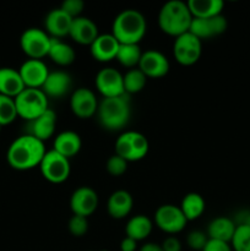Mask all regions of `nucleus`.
Masks as SVG:
<instances>
[{"mask_svg": "<svg viewBox=\"0 0 250 251\" xmlns=\"http://www.w3.org/2000/svg\"><path fill=\"white\" fill-rule=\"evenodd\" d=\"M46 152L43 141L25 134L11 142L7 149L6 159L10 167L16 171H29L39 167Z\"/></svg>", "mask_w": 250, "mask_h": 251, "instance_id": "obj_1", "label": "nucleus"}, {"mask_svg": "<svg viewBox=\"0 0 250 251\" xmlns=\"http://www.w3.org/2000/svg\"><path fill=\"white\" fill-rule=\"evenodd\" d=\"M147 31V21L141 11L126 9L115 16L112 34L120 44H139Z\"/></svg>", "mask_w": 250, "mask_h": 251, "instance_id": "obj_2", "label": "nucleus"}, {"mask_svg": "<svg viewBox=\"0 0 250 251\" xmlns=\"http://www.w3.org/2000/svg\"><path fill=\"white\" fill-rule=\"evenodd\" d=\"M193 15L186 2L181 0H169L158 12V26L163 33L176 37L189 32Z\"/></svg>", "mask_w": 250, "mask_h": 251, "instance_id": "obj_3", "label": "nucleus"}, {"mask_svg": "<svg viewBox=\"0 0 250 251\" xmlns=\"http://www.w3.org/2000/svg\"><path fill=\"white\" fill-rule=\"evenodd\" d=\"M130 117H131V107L127 95L103 98L98 104V122L108 131H119L124 129L129 123Z\"/></svg>", "mask_w": 250, "mask_h": 251, "instance_id": "obj_4", "label": "nucleus"}, {"mask_svg": "<svg viewBox=\"0 0 250 251\" xmlns=\"http://www.w3.org/2000/svg\"><path fill=\"white\" fill-rule=\"evenodd\" d=\"M115 154L124 158L125 161L137 162L144 159L149 153V140L144 134L134 130L122 132L115 140Z\"/></svg>", "mask_w": 250, "mask_h": 251, "instance_id": "obj_5", "label": "nucleus"}, {"mask_svg": "<svg viewBox=\"0 0 250 251\" xmlns=\"http://www.w3.org/2000/svg\"><path fill=\"white\" fill-rule=\"evenodd\" d=\"M17 117L32 122L49 109L48 97L41 88H25L14 98Z\"/></svg>", "mask_w": 250, "mask_h": 251, "instance_id": "obj_6", "label": "nucleus"}, {"mask_svg": "<svg viewBox=\"0 0 250 251\" xmlns=\"http://www.w3.org/2000/svg\"><path fill=\"white\" fill-rule=\"evenodd\" d=\"M39 169L46 180H48L51 184H61L65 180H68L69 176L71 172L70 159L66 157L61 156L53 149L46 152Z\"/></svg>", "mask_w": 250, "mask_h": 251, "instance_id": "obj_7", "label": "nucleus"}, {"mask_svg": "<svg viewBox=\"0 0 250 251\" xmlns=\"http://www.w3.org/2000/svg\"><path fill=\"white\" fill-rule=\"evenodd\" d=\"M51 37L44 29L31 27L25 29L20 38V47L29 59H39L48 56Z\"/></svg>", "mask_w": 250, "mask_h": 251, "instance_id": "obj_8", "label": "nucleus"}, {"mask_svg": "<svg viewBox=\"0 0 250 251\" xmlns=\"http://www.w3.org/2000/svg\"><path fill=\"white\" fill-rule=\"evenodd\" d=\"M202 54V41L190 32L174 38L173 55L176 63L183 66H191L199 61Z\"/></svg>", "mask_w": 250, "mask_h": 251, "instance_id": "obj_9", "label": "nucleus"}, {"mask_svg": "<svg viewBox=\"0 0 250 251\" xmlns=\"http://www.w3.org/2000/svg\"><path fill=\"white\" fill-rule=\"evenodd\" d=\"M188 220L180 207L172 203L159 206L154 212V225L167 234L174 235L180 233L186 227Z\"/></svg>", "mask_w": 250, "mask_h": 251, "instance_id": "obj_10", "label": "nucleus"}, {"mask_svg": "<svg viewBox=\"0 0 250 251\" xmlns=\"http://www.w3.org/2000/svg\"><path fill=\"white\" fill-rule=\"evenodd\" d=\"M96 88L103 98H113L126 95L124 91L123 75L114 68H104L100 70L95 78Z\"/></svg>", "mask_w": 250, "mask_h": 251, "instance_id": "obj_11", "label": "nucleus"}, {"mask_svg": "<svg viewBox=\"0 0 250 251\" xmlns=\"http://www.w3.org/2000/svg\"><path fill=\"white\" fill-rule=\"evenodd\" d=\"M98 102L95 92L87 87H78L70 97V109L75 117L88 119L97 114Z\"/></svg>", "mask_w": 250, "mask_h": 251, "instance_id": "obj_12", "label": "nucleus"}, {"mask_svg": "<svg viewBox=\"0 0 250 251\" xmlns=\"http://www.w3.org/2000/svg\"><path fill=\"white\" fill-rule=\"evenodd\" d=\"M137 68L145 74L147 78H161L168 74L171 64H169L168 58L162 51L149 49V50L142 51Z\"/></svg>", "mask_w": 250, "mask_h": 251, "instance_id": "obj_13", "label": "nucleus"}, {"mask_svg": "<svg viewBox=\"0 0 250 251\" xmlns=\"http://www.w3.org/2000/svg\"><path fill=\"white\" fill-rule=\"evenodd\" d=\"M98 194L90 186H80L76 189L70 198V208L73 215L87 218L93 215L98 207Z\"/></svg>", "mask_w": 250, "mask_h": 251, "instance_id": "obj_14", "label": "nucleus"}, {"mask_svg": "<svg viewBox=\"0 0 250 251\" xmlns=\"http://www.w3.org/2000/svg\"><path fill=\"white\" fill-rule=\"evenodd\" d=\"M227 27V20L222 14L210 17V19H196V17H193L189 32L193 33L195 37H198L200 41H203V39L212 38V37H217L220 34L225 33Z\"/></svg>", "mask_w": 250, "mask_h": 251, "instance_id": "obj_15", "label": "nucleus"}, {"mask_svg": "<svg viewBox=\"0 0 250 251\" xmlns=\"http://www.w3.org/2000/svg\"><path fill=\"white\" fill-rule=\"evenodd\" d=\"M26 88H42L49 75V69L43 60L27 59L19 69Z\"/></svg>", "mask_w": 250, "mask_h": 251, "instance_id": "obj_16", "label": "nucleus"}, {"mask_svg": "<svg viewBox=\"0 0 250 251\" xmlns=\"http://www.w3.org/2000/svg\"><path fill=\"white\" fill-rule=\"evenodd\" d=\"M98 36L100 32L95 21L86 16L76 17L73 20L69 37H71L74 42L81 46H91Z\"/></svg>", "mask_w": 250, "mask_h": 251, "instance_id": "obj_17", "label": "nucleus"}, {"mask_svg": "<svg viewBox=\"0 0 250 251\" xmlns=\"http://www.w3.org/2000/svg\"><path fill=\"white\" fill-rule=\"evenodd\" d=\"M120 43L112 33L100 34L90 46L91 55L95 60L108 63L117 58Z\"/></svg>", "mask_w": 250, "mask_h": 251, "instance_id": "obj_18", "label": "nucleus"}, {"mask_svg": "<svg viewBox=\"0 0 250 251\" xmlns=\"http://www.w3.org/2000/svg\"><path fill=\"white\" fill-rule=\"evenodd\" d=\"M71 86H73V80L70 74L63 70H56L49 73L41 90L48 98H61L68 95Z\"/></svg>", "mask_w": 250, "mask_h": 251, "instance_id": "obj_19", "label": "nucleus"}, {"mask_svg": "<svg viewBox=\"0 0 250 251\" xmlns=\"http://www.w3.org/2000/svg\"><path fill=\"white\" fill-rule=\"evenodd\" d=\"M73 20L65 11L58 7L53 9L47 14L44 20V27L46 32L53 38L61 39L63 37L69 36Z\"/></svg>", "mask_w": 250, "mask_h": 251, "instance_id": "obj_20", "label": "nucleus"}, {"mask_svg": "<svg viewBox=\"0 0 250 251\" xmlns=\"http://www.w3.org/2000/svg\"><path fill=\"white\" fill-rule=\"evenodd\" d=\"M56 120H58L56 113L49 108L38 118H36L32 122H28L29 129L27 134L32 135V136L37 137V139L44 142L46 140L50 139L54 132H55Z\"/></svg>", "mask_w": 250, "mask_h": 251, "instance_id": "obj_21", "label": "nucleus"}, {"mask_svg": "<svg viewBox=\"0 0 250 251\" xmlns=\"http://www.w3.org/2000/svg\"><path fill=\"white\" fill-rule=\"evenodd\" d=\"M134 206V199L126 190H117L112 193L107 202L108 215L114 220H123L130 215Z\"/></svg>", "mask_w": 250, "mask_h": 251, "instance_id": "obj_22", "label": "nucleus"}, {"mask_svg": "<svg viewBox=\"0 0 250 251\" xmlns=\"http://www.w3.org/2000/svg\"><path fill=\"white\" fill-rule=\"evenodd\" d=\"M81 146H82V141H81L80 135L73 130L61 131L54 137L53 150L69 159L80 152Z\"/></svg>", "mask_w": 250, "mask_h": 251, "instance_id": "obj_23", "label": "nucleus"}, {"mask_svg": "<svg viewBox=\"0 0 250 251\" xmlns=\"http://www.w3.org/2000/svg\"><path fill=\"white\" fill-rule=\"evenodd\" d=\"M19 70L12 68H0V95L15 98L25 90Z\"/></svg>", "mask_w": 250, "mask_h": 251, "instance_id": "obj_24", "label": "nucleus"}, {"mask_svg": "<svg viewBox=\"0 0 250 251\" xmlns=\"http://www.w3.org/2000/svg\"><path fill=\"white\" fill-rule=\"evenodd\" d=\"M237 228V223L229 217H216L210 222L207 227V234L208 239H216L222 240V242H227L230 244L233 234Z\"/></svg>", "mask_w": 250, "mask_h": 251, "instance_id": "obj_25", "label": "nucleus"}, {"mask_svg": "<svg viewBox=\"0 0 250 251\" xmlns=\"http://www.w3.org/2000/svg\"><path fill=\"white\" fill-rule=\"evenodd\" d=\"M152 229H153V223L147 216L135 215L127 221L125 226V234L136 242H141L150 237Z\"/></svg>", "mask_w": 250, "mask_h": 251, "instance_id": "obj_26", "label": "nucleus"}, {"mask_svg": "<svg viewBox=\"0 0 250 251\" xmlns=\"http://www.w3.org/2000/svg\"><path fill=\"white\" fill-rule=\"evenodd\" d=\"M48 56L53 63L59 66H69L75 61L76 53L73 47L66 42L59 38L50 39V48H49Z\"/></svg>", "mask_w": 250, "mask_h": 251, "instance_id": "obj_27", "label": "nucleus"}, {"mask_svg": "<svg viewBox=\"0 0 250 251\" xmlns=\"http://www.w3.org/2000/svg\"><path fill=\"white\" fill-rule=\"evenodd\" d=\"M189 10L196 19H210L221 15L225 7L222 0H189Z\"/></svg>", "mask_w": 250, "mask_h": 251, "instance_id": "obj_28", "label": "nucleus"}, {"mask_svg": "<svg viewBox=\"0 0 250 251\" xmlns=\"http://www.w3.org/2000/svg\"><path fill=\"white\" fill-rule=\"evenodd\" d=\"M180 210L185 218L189 221H195L203 215L206 208L205 199L198 193H189L183 198L180 202Z\"/></svg>", "mask_w": 250, "mask_h": 251, "instance_id": "obj_29", "label": "nucleus"}, {"mask_svg": "<svg viewBox=\"0 0 250 251\" xmlns=\"http://www.w3.org/2000/svg\"><path fill=\"white\" fill-rule=\"evenodd\" d=\"M142 50L139 44H120L117 54L118 63L126 69H135L139 66Z\"/></svg>", "mask_w": 250, "mask_h": 251, "instance_id": "obj_30", "label": "nucleus"}, {"mask_svg": "<svg viewBox=\"0 0 250 251\" xmlns=\"http://www.w3.org/2000/svg\"><path fill=\"white\" fill-rule=\"evenodd\" d=\"M124 91L127 96L141 92L147 82V77L139 68L130 69L123 75Z\"/></svg>", "mask_w": 250, "mask_h": 251, "instance_id": "obj_31", "label": "nucleus"}, {"mask_svg": "<svg viewBox=\"0 0 250 251\" xmlns=\"http://www.w3.org/2000/svg\"><path fill=\"white\" fill-rule=\"evenodd\" d=\"M230 247L233 251H250V225H237Z\"/></svg>", "mask_w": 250, "mask_h": 251, "instance_id": "obj_32", "label": "nucleus"}, {"mask_svg": "<svg viewBox=\"0 0 250 251\" xmlns=\"http://www.w3.org/2000/svg\"><path fill=\"white\" fill-rule=\"evenodd\" d=\"M17 118L15 100L7 96L0 95V125H9Z\"/></svg>", "mask_w": 250, "mask_h": 251, "instance_id": "obj_33", "label": "nucleus"}, {"mask_svg": "<svg viewBox=\"0 0 250 251\" xmlns=\"http://www.w3.org/2000/svg\"><path fill=\"white\" fill-rule=\"evenodd\" d=\"M105 169L108 173L113 176H120L126 172L127 169V162L124 158H122L118 154H113L108 158L107 163H105Z\"/></svg>", "mask_w": 250, "mask_h": 251, "instance_id": "obj_34", "label": "nucleus"}, {"mask_svg": "<svg viewBox=\"0 0 250 251\" xmlns=\"http://www.w3.org/2000/svg\"><path fill=\"white\" fill-rule=\"evenodd\" d=\"M68 228L74 237H83L88 230V220L82 216L73 215V217L69 220Z\"/></svg>", "mask_w": 250, "mask_h": 251, "instance_id": "obj_35", "label": "nucleus"}, {"mask_svg": "<svg viewBox=\"0 0 250 251\" xmlns=\"http://www.w3.org/2000/svg\"><path fill=\"white\" fill-rule=\"evenodd\" d=\"M208 242V237L206 233L201 232V230H193L186 237V244L191 250L202 251L205 248L206 243Z\"/></svg>", "mask_w": 250, "mask_h": 251, "instance_id": "obj_36", "label": "nucleus"}, {"mask_svg": "<svg viewBox=\"0 0 250 251\" xmlns=\"http://www.w3.org/2000/svg\"><path fill=\"white\" fill-rule=\"evenodd\" d=\"M60 9L65 11L71 19L82 16V11L85 9V2L82 0H64Z\"/></svg>", "mask_w": 250, "mask_h": 251, "instance_id": "obj_37", "label": "nucleus"}, {"mask_svg": "<svg viewBox=\"0 0 250 251\" xmlns=\"http://www.w3.org/2000/svg\"><path fill=\"white\" fill-rule=\"evenodd\" d=\"M202 251H233L229 243L222 242V240L208 239Z\"/></svg>", "mask_w": 250, "mask_h": 251, "instance_id": "obj_38", "label": "nucleus"}, {"mask_svg": "<svg viewBox=\"0 0 250 251\" xmlns=\"http://www.w3.org/2000/svg\"><path fill=\"white\" fill-rule=\"evenodd\" d=\"M163 251H181V243L174 235H169L161 244Z\"/></svg>", "mask_w": 250, "mask_h": 251, "instance_id": "obj_39", "label": "nucleus"}, {"mask_svg": "<svg viewBox=\"0 0 250 251\" xmlns=\"http://www.w3.org/2000/svg\"><path fill=\"white\" fill-rule=\"evenodd\" d=\"M137 242L129 237H125L120 242V251H136Z\"/></svg>", "mask_w": 250, "mask_h": 251, "instance_id": "obj_40", "label": "nucleus"}, {"mask_svg": "<svg viewBox=\"0 0 250 251\" xmlns=\"http://www.w3.org/2000/svg\"><path fill=\"white\" fill-rule=\"evenodd\" d=\"M139 251H163L162 250L161 244L157 243H145Z\"/></svg>", "mask_w": 250, "mask_h": 251, "instance_id": "obj_41", "label": "nucleus"}, {"mask_svg": "<svg viewBox=\"0 0 250 251\" xmlns=\"http://www.w3.org/2000/svg\"><path fill=\"white\" fill-rule=\"evenodd\" d=\"M1 127H2V126H1V125H0V131H1Z\"/></svg>", "mask_w": 250, "mask_h": 251, "instance_id": "obj_42", "label": "nucleus"}]
</instances>
